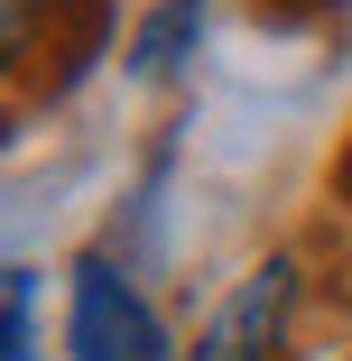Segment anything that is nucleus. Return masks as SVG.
Returning a JSON list of instances; mask_svg holds the SVG:
<instances>
[{
	"label": "nucleus",
	"mask_w": 352,
	"mask_h": 361,
	"mask_svg": "<svg viewBox=\"0 0 352 361\" xmlns=\"http://www.w3.org/2000/svg\"><path fill=\"white\" fill-rule=\"evenodd\" d=\"M195 37H204V0H167V10L130 37V75H139V84H167L176 65H186Z\"/></svg>",
	"instance_id": "obj_3"
},
{
	"label": "nucleus",
	"mask_w": 352,
	"mask_h": 361,
	"mask_svg": "<svg viewBox=\"0 0 352 361\" xmlns=\"http://www.w3.org/2000/svg\"><path fill=\"white\" fill-rule=\"evenodd\" d=\"M10 361H37V269H10Z\"/></svg>",
	"instance_id": "obj_4"
},
{
	"label": "nucleus",
	"mask_w": 352,
	"mask_h": 361,
	"mask_svg": "<svg viewBox=\"0 0 352 361\" xmlns=\"http://www.w3.org/2000/svg\"><path fill=\"white\" fill-rule=\"evenodd\" d=\"M65 343H75V361H176L167 324L149 315V297H139L111 259H84V269H75V315H65Z\"/></svg>",
	"instance_id": "obj_1"
},
{
	"label": "nucleus",
	"mask_w": 352,
	"mask_h": 361,
	"mask_svg": "<svg viewBox=\"0 0 352 361\" xmlns=\"http://www.w3.org/2000/svg\"><path fill=\"white\" fill-rule=\"evenodd\" d=\"M334 185H352V158H343V167H334Z\"/></svg>",
	"instance_id": "obj_5"
},
{
	"label": "nucleus",
	"mask_w": 352,
	"mask_h": 361,
	"mask_svg": "<svg viewBox=\"0 0 352 361\" xmlns=\"http://www.w3.org/2000/svg\"><path fill=\"white\" fill-rule=\"evenodd\" d=\"M288 315H297V259H260L232 297H223V315L204 324L195 361H269L278 334H288Z\"/></svg>",
	"instance_id": "obj_2"
}]
</instances>
